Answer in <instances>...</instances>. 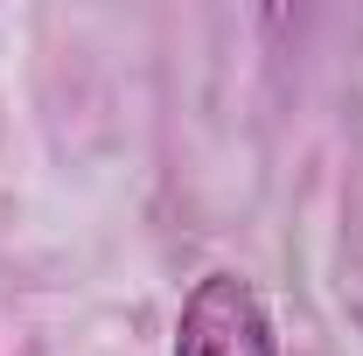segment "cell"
Instances as JSON below:
<instances>
[{"label":"cell","mask_w":363,"mask_h":356,"mask_svg":"<svg viewBox=\"0 0 363 356\" xmlns=\"http://www.w3.org/2000/svg\"><path fill=\"white\" fill-rule=\"evenodd\" d=\"M168 356H279L266 294L230 266H210L175 308V350Z\"/></svg>","instance_id":"6da1fadb"}]
</instances>
